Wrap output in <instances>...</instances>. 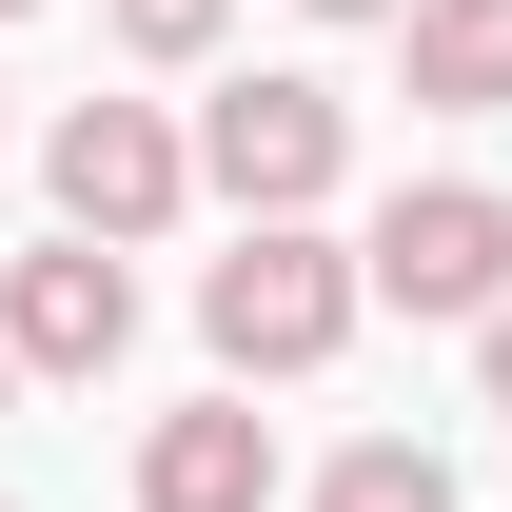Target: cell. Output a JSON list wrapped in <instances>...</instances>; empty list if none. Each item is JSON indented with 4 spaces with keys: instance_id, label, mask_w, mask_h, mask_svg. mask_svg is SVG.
Listing matches in <instances>:
<instances>
[{
    "instance_id": "8992f818",
    "label": "cell",
    "mask_w": 512,
    "mask_h": 512,
    "mask_svg": "<svg viewBox=\"0 0 512 512\" xmlns=\"http://www.w3.org/2000/svg\"><path fill=\"white\" fill-rule=\"evenodd\" d=\"M138 512H276V414L256 394H197L138 434Z\"/></svg>"
},
{
    "instance_id": "ba28073f",
    "label": "cell",
    "mask_w": 512,
    "mask_h": 512,
    "mask_svg": "<svg viewBox=\"0 0 512 512\" xmlns=\"http://www.w3.org/2000/svg\"><path fill=\"white\" fill-rule=\"evenodd\" d=\"M316 512H453V473H434L414 434H355V453L316 473Z\"/></svg>"
},
{
    "instance_id": "5bb4252c",
    "label": "cell",
    "mask_w": 512,
    "mask_h": 512,
    "mask_svg": "<svg viewBox=\"0 0 512 512\" xmlns=\"http://www.w3.org/2000/svg\"><path fill=\"white\" fill-rule=\"evenodd\" d=\"M0 512H20V493H0Z\"/></svg>"
},
{
    "instance_id": "8fae6325",
    "label": "cell",
    "mask_w": 512,
    "mask_h": 512,
    "mask_svg": "<svg viewBox=\"0 0 512 512\" xmlns=\"http://www.w3.org/2000/svg\"><path fill=\"white\" fill-rule=\"evenodd\" d=\"M316 20H394V0H316Z\"/></svg>"
},
{
    "instance_id": "7c38bea8",
    "label": "cell",
    "mask_w": 512,
    "mask_h": 512,
    "mask_svg": "<svg viewBox=\"0 0 512 512\" xmlns=\"http://www.w3.org/2000/svg\"><path fill=\"white\" fill-rule=\"evenodd\" d=\"M0 20H20V0H0Z\"/></svg>"
},
{
    "instance_id": "9c48e42d",
    "label": "cell",
    "mask_w": 512,
    "mask_h": 512,
    "mask_svg": "<svg viewBox=\"0 0 512 512\" xmlns=\"http://www.w3.org/2000/svg\"><path fill=\"white\" fill-rule=\"evenodd\" d=\"M99 20H119V60H217L237 0H99Z\"/></svg>"
},
{
    "instance_id": "3957f363",
    "label": "cell",
    "mask_w": 512,
    "mask_h": 512,
    "mask_svg": "<svg viewBox=\"0 0 512 512\" xmlns=\"http://www.w3.org/2000/svg\"><path fill=\"white\" fill-rule=\"evenodd\" d=\"M40 178H60V237H178L197 217V138L158 119V99H60L40 119Z\"/></svg>"
},
{
    "instance_id": "7a4b0ae2",
    "label": "cell",
    "mask_w": 512,
    "mask_h": 512,
    "mask_svg": "<svg viewBox=\"0 0 512 512\" xmlns=\"http://www.w3.org/2000/svg\"><path fill=\"white\" fill-rule=\"evenodd\" d=\"M335 178H355V99H335V79L256 60V79L197 99V197H237V217H316Z\"/></svg>"
},
{
    "instance_id": "5b68a950",
    "label": "cell",
    "mask_w": 512,
    "mask_h": 512,
    "mask_svg": "<svg viewBox=\"0 0 512 512\" xmlns=\"http://www.w3.org/2000/svg\"><path fill=\"white\" fill-rule=\"evenodd\" d=\"M119 355H138V276H119V237H40L20 276H0V375L99 394Z\"/></svg>"
},
{
    "instance_id": "52a82bcc",
    "label": "cell",
    "mask_w": 512,
    "mask_h": 512,
    "mask_svg": "<svg viewBox=\"0 0 512 512\" xmlns=\"http://www.w3.org/2000/svg\"><path fill=\"white\" fill-rule=\"evenodd\" d=\"M394 79L434 119H512V0H394Z\"/></svg>"
},
{
    "instance_id": "6da1fadb",
    "label": "cell",
    "mask_w": 512,
    "mask_h": 512,
    "mask_svg": "<svg viewBox=\"0 0 512 512\" xmlns=\"http://www.w3.org/2000/svg\"><path fill=\"white\" fill-rule=\"evenodd\" d=\"M375 316V296H355V237H316V217H237V256H217V276H197V335H217V375H316L335 335Z\"/></svg>"
},
{
    "instance_id": "30bf717a",
    "label": "cell",
    "mask_w": 512,
    "mask_h": 512,
    "mask_svg": "<svg viewBox=\"0 0 512 512\" xmlns=\"http://www.w3.org/2000/svg\"><path fill=\"white\" fill-rule=\"evenodd\" d=\"M473 394H493V414H512V296H493V316H473Z\"/></svg>"
},
{
    "instance_id": "4fadbf2b",
    "label": "cell",
    "mask_w": 512,
    "mask_h": 512,
    "mask_svg": "<svg viewBox=\"0 0 512 512\" xmlns=\"http://www.w3.org/2000/svg\"><path fill=\"white\" fill-rule=\"evenodd\" d=\"M0 138H20V119H0Z\"/></svg>"
},
{
    "instance_id": "277c9868",
    "label": "cell",
    "mask_w": 512,
    "mask_h": 512,
    "mask_svg": "<svg viewBox=\"0 0 512 512\" xmlns=\"http://www.w3.org/2000/svg\"><path fill=\"white\" fill-rule=\"evenodd\" d=\"M355 296H394V316H493L512 296V197L493 178H394L375 237H355Z\"/></svg>"
}]
</instances>
